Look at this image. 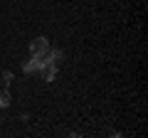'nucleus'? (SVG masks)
<instances>
[{"mask_svg":"<svg viewBox=\"0 0 148 138\" xmlns=\"http://www.w3.org/2000/svg\"><path fill=\"white\" fill-rule=\"evenodd\" d=\"M62 57H64V54H62V49H57V47H54V49L49 47V49H47V59H52V62H59Z\"/></svg>","mask_w":148,"mask_h":138,"instance_id":"nucleus-4","label":"nucleus"},{"mask_svg":"<svg viewBox=\"0 0 148 138\" xmlns=\"http://www.w3.org/2000/svg\"><path fill=\"white\" fill-rule=\"evenodd\" d=\"M10 101H12L10 91H8V89H0V109H8V106H10Z\"/></svg>","mask_w":148,"mask_h":138,"instance_id":"nucleus-3","label":"nucleus"},{"mask_svg":"<svg viewBox=\"0 0 148 138\" xmlns=\"http://www.w3.org/2000/svg\"><path fill=\"white\" fill-rule=\"evenodd\" d=\"M40 64H42V62H40V57H32V54H30V59L22 64V72H25V74H35L37 69H40Z\"/></svg>","mask_w":148,"mask_h":138,"instance_id":"nucleus-2","label":"nucleus"},{"mask_svg":"<svg viewBox=\"0 0 148 138\" xmlns=\"http://www.w3.org/2000/svg\"><path fill=\"white\" fill-rule=\"evenodd\" d=\"M47 49H49V40L47 37H35L30 42V54L32 57H45Z\"/></svg>","mask_w":148,"mask_h":138,"instance_id":"nucleus-1","label":"nucleus"},{"mask_svg":"<svg viewBox=\"0 0 148 138\" xmlns=\"http://www.w3.org/2000/svg\"><path fill=\"white\" fill-rule=\"evenodd\" d=\"M12 81V72H3V84H10Z\"/></svg>","mask_w":148,"mask_h":138,"instance_id":"nucleus-5","label":"nucleus"}]
</instances>
